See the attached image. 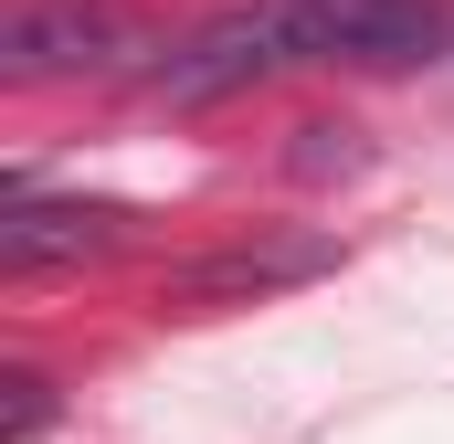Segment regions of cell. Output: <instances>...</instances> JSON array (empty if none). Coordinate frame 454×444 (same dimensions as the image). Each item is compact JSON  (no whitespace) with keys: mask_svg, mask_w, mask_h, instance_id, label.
Instances as JSON below:
<instances>
[{"mask_svg":"<svg viewBox=\"0 0 454 444\" xmlns=\"http://www.w3.org/2000/svg\"><path fill=\"white\" fill-rule=\"evenodd\" d=\"M116 233H127L116 202H43V191H11V212H0V265H11V275H43V265L106 254Z\"/></svg>","mask_w":454,"mask_h":444,"instance_id":"3957f363","label":"cell"},{"mask_svg":"<svg viewBox=\"0 0 454 444\" xmlns=\"http://www.w3.org/2000/svg\"><path fill=\"white\" fill-rule=\"evenodd\" d=\"M0 392H11V402H0V444H32V434H43V413H53V392H43L32 370H11Z\"/></svg>","mask_w":454,"mask_h":444,"instance_id":"5b68a950","label":"cell"},{"mask_svg":"<svg viewBox=\"0 0 454 444\" xmlns=\"http://www.w3.org/2000/svg\"><path fill=\"white\" fill-rule=\"evenodd\" d=\"M127 53V21L96 0H21L11 32H0V75L11 85H43V75H96Z\"/></svg>","mask_w":454,"mask_h":444,"instance_id":"7a4b0ae2","label":"cell"},{"mask_svg":"<svg viewBox=\"0 0 454 444\" xmlns=\"http://www.w3.org/2000/svg\"><path fill=\"white\" fill-rule=\"evenodd\" d=\"M307 275H328V243H317V233H307V243H223V254L180 265L169 297H191V307H243V297H275V286H307Z\"/></svg>","mask_w":454,"mask_h":444,"instance_id":"277c9868","label":"cell"},{"mask_svg":"<svg viewBox=\"0 0 454 444\" xmlns=\"http://www.w3.org/2000/svg\"><path fill=\"white\" fill-rule=\"evenodd\" d=\"M286 64H317V21H307V0H254V11H223V21H201L169 64H159V96H180V107H212L232 85H264V75H286Z\"/></svg>","mask_w":454,"mask_h":444,"instance_id":"6da1fadb","label":"cell"}]
</instances>
